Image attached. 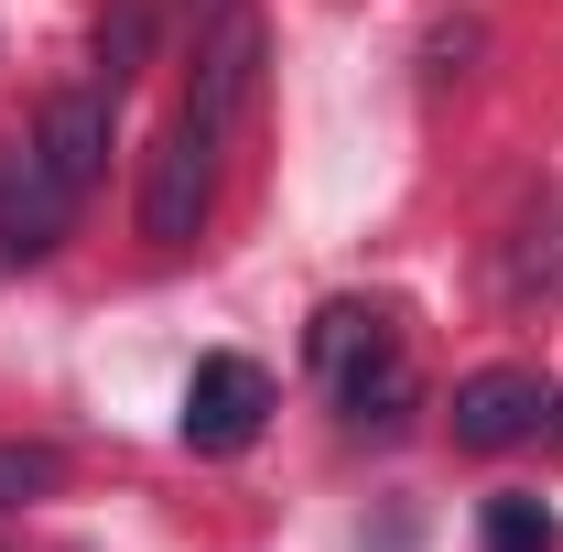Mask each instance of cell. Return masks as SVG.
I'll return each mask as SVG.
<instances>
[{"mask_svg":"<svg viewBox=\"0 0 563 552\" xmlns=\"http://www.w3.org/2000/svg\"><path fill=\"white\" fill-rule=\"evenodd\" d=\"M207 207H217V120L174 109V131L152 141V163H141V239L152 250H196Z\"/></svg>","mask_w":563,"mask_h":552,"instance_id":"1","label":"cell"},{"mask_svg":"<svg viewBox=\"0 0 563 552\" xmlns=\"http://www.w3.org/2000/svg\"><path fill=\"white\" fill-rule=\"evenodd\" d=\"M261 422H272V368L261 357H196V379H185V444L196 455H239V444H261Z\"/></svg>","mask_w":563,"mask_h":552,"instance_id":"2","label":"cell"},{"mask_svg":"<svg viewBox=\"0 0 563 552\" xmlns=\"http://www.w3.org/2000/svg\"><path fill=\"white\" fill-rule=\"evenodd\" d=\"M542 422H553L542 368H477V379H455V444H466V455H509V444H531Z\"/></svg>","mask_w":563,"mask_h":552,"instance_id":"3","label":"cell"},{"mask_svg":"<svg viewBox=\"0 0 563 552\" xmlns=\"http://www.w3.org/2000/svg\"><path fill=\"white\" fill-rule=\"evenodd\" d=\"M76 196L44 174V152L22 141V152H0V272H22V261H44L55 239H66Z\"/></svg>","mask_w":563,"mask_h":552,"instance_id":"4","label":"cell"},{"mask_svg":"<svg viewBox=\"0 0 563 552\" xmlns=\"http://www.w3.org/2000/svg\"><path fill=\"white\" fill-rule=\"evenodd\" d=\"M109 98H120V87H55L44 120H33V152H44V174H55L66 196H87L98 163H109Z\"/></svg>","mask_w":563,"mask_h":552,"instance_id":"5","label":"cell"},{"mask_svg":"<svg viewBox=\"0 0 563 552\" xmlns=\"http://www.w3.org/2000/svg\"><path fill=\"white\" fill-rule=\"evenodd\" d=\"M250 76H261V11H217L207 33H196V120H239V98H250Z\"/></svg>","mask_w":563,"mask_h":552,"instance_id":"6","label":"cell"},{"mask_svg":"<svg viewBox=\"0 0 563 552\" xmlns=\"http://www.w3.org/2000/svg\"><path fill=\"white\" fill-rule=\"evenodd\" d=\"M336 401H347V422H401L412 412V357H401V336H379L357 368H336Z\"/></svg>","mask_w":563,"mask_h":552,"instance_id":"7","label":"cell"},{"mask_svg":"<svg viewBox=\"0 0 563 552\" xmlns=\"http://www.w3.org/2000/svg\"><path fill=\"white\" fill-rule=\"evenodd\" d=\"M379 336H390V314H379V303H325V314H314V368L336 379V368H357Z\"/></svg>","mask_w":563,"mask_h":552,"instance_id":"8","label":"cell"},{"mask_svg":"<svg viewBox=\"0 0 563 552\" xmlns=\"http://www.w3.org/2000/svg\"><path fill=\"white\" fill-rule=\"evenodd\" d=\"M477 552H563V531H553V509H542V498H488Z\"/></svg>","mask_w":563,"mask_h":552,"instance_id":"9","label":"cell"},{"mask_svg":"<svg viewBox=\"0 0 563 552\" xmlns=\"http://www.w3.org/2000/svg\"><path fill=\"white\" fill-rule=\"evenodd\" d=\"M141 55H152V11H141V0H120V11L98 22V87H131Z\"/></svg>","mask_w":563,"mask_h":552,"instance_id":"10","label":"cell"},{"mask_svg":"<svg viewBox=\"0 0 563 552\" xmlns=\"http://www.w3.org/2000/svg\"><path fill=\"white\" fill-rule=\"evenodd\" d=\"M55 487H66V455L55 444H0V509H33Z\"/></svg>","mask_w":563,"mask_h":552,"instance_id":"11","label":"cell"},{"mask_svg":"<svg viewBox=\"0 0 563 552\" xmlns=\"http://www.w3.org/2000/svg\"><path fill=\"white\" fill-rule=\"evenodd\" d=\"M217 11H250V0H196V22H217Z\"/></svg>","mask_w":563,"mask_h":552,"instance_id":"12","label":"cell"},{"mask_svg":"<svg viewBox=\"0 0 563 552\" xmlns=\"http://www.w3.org/2000/svg\"><path fill=\"white\" fill-rule=\"evenodd\" d=\"M542 433H553V444H563V401H553V422H542Z\"/></svg>","mask_w":563,"mask_h":552,"instance_id":"13","label":"cell"}]
</instances>
